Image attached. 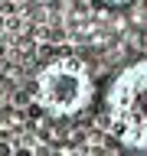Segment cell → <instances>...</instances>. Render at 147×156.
Returning a JSON list of instances; mask_svg holds the SVG:
<instances>
[{
	"instance_id": "obj_1",
	"label": "cell",
	"mask_w": 147,
	"mask_h": 156,
	"mask_svg": "<svg viewBox=\"0 0 147 156\" xmlns=\"http://www.w3.org/2000/svg\"><path fill=\"white\" fill-rule=\"evenodd\" d=\"M105 117L121 146L147 153V58L121 68L105 91Z\"/></svg>"
},
{
	"instance_id": "obj_2",
	"label": "cell",
	"mask_w": 147,
	"mask_h": 156,
	"mask_svg": "<svg viewBox=\"0 0 147 156\" xmlns=\"http://www.w3.org/2000/svg\"><path fill=\"white\" fill-rule=\"evenodd\" d=\"M95 98V81L82 58L59 55L33 78V101L49 117H75Z\"/></svg>"
},
{
	"instance_id": "obj_3",
	"label": "cell",
	"mask_w": 147,
	"mask_h": 156,
	"mask_svg": "<svg viewBox=\"0 0 147 156\" xmlns=\"http://www.w3.org/2000/svg\"><path fill=\"white\" fill-rule=\"evenodd\" d=\"M101 3H108V7H124V3H131V0H101Z\"/></svg>"
}]
</instances>
